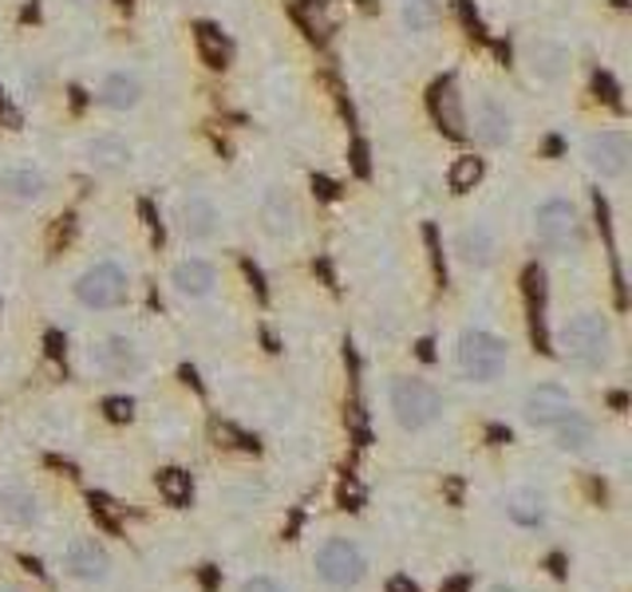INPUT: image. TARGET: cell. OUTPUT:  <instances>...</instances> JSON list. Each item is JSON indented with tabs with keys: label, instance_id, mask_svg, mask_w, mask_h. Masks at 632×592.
<instances>
[{
	"label": "cell",
	"instance_id": "cell-1",
	"mask_svg": "<svg viewBox=\"0 0 632 592\" xmlns=\"http://www.w3.org/2000/svg\"><path fill=\"white\" fill-rule=\"evenodd\" d=\"M561 359L578 371H601L613 359V328L601 313H578L558 333Z\"/></svg>",
	"mask_w": 632,
	"mask_h": 592
},
{
	"label": "cell",
	"instance_id": "cell-2",
	"mask_svg": "<svg viewBox=\"0 0 632 592\" xmlns=\"http://www.w3.org/2000/svg\"><path fill=\"white\" fill-rule=\"evenodd\" d=\"M533 237L546 253L553 257H569V253H581L585 245V222H581V210L569 202V197H546L542 206L533 210Z\"/></svg>",
	"mask_w": 632,
	"mask_h": 592
},
{
	"label": "cell",
	"instance_id": "cell-3",
	"mask_svg": "<svg viewBox=\"0 0 632 592\" xmlns=\"http://www.w3.org/2000/svg\"><path fill=\"white\" fill-rule=\"evenodd\" d=\"M388 404L391 415L404 431H427L435 419L442 415V399L427 379L419 376H396L388 387Z\"/></svg>",
	"mask_w": 632,
	"mask_h": 592
},
{
	"label": "cell",
	"instance_id": "cell-4",
	"mask_svg": "<svg viewBox=\"0 0 632 592\" xmlns=\"http://www.w3.org/2000/svg\"><path fill=\"white\" fill-rule=\"evenodd\" d=\"M72 293L88 313H111V308L126 305V296H131V277H126V269L115 265V261H95V265H88V269L80 273Z\"/></svg>",
	"mask_w": 632,
	"mask_h": 592
},
{
	"label": "cell",
	"instance_id": "cell-5",
	"mask_svg": "<svg viewBox=\"0 0 632 592\" xmlns=\"http://www.w3.org/2000/svg\"><path fill=\"white\" fill-rule=\"evenodd\" d=\"M506 364H510V348L502 336L487 333V328H470L459 340V371L470 384H495L502 379Z\"/></svg>",
	"mask_w": 632,
	"mask_h": 592
},
{
	"label": "cell",
	"instance_id": "cell-6",
	"mask_svg": "<svg viewBox=\"0 0 632 592\" xmlns=\"http://www.w3.org/2000/svg\"><path fill=\"white\" fill-rule=\"evenodd\" d=\"M313 569L328 589H353L368 576V553L348 538H328L313 553Z\"/></svg>",
	"mask_w": 632,
	"mask_h": 592
},
{
	"label": "cell",
	"instance_id": "cell-7",
	"mask_svg": "<svg viewBox=\"0 0 632 592\" xmlns=\"http://www.w3.org/2000/svg\"><path fill=\"white\" fill-rule=\"evenodd\" d=\"M522 63H526V72H530V80L546 83V88H558V83H565L569 72H573V52H569L561 40L538 37V40H526Z\"/></svg>",
	"mask_w": 632,
	"mask_h": 592
},
{
	"label": "cell",
	"instance_id": "cell-8",
	"mask_svg": "<svg viewBox=\"0 0 632 592\" xmlns=\"http://www.w3.org/2000/svg\"><path fill=\"white\" fill-rule=\"evenodd\" d=\"M629 159H632V146H629V135H624V131H597V135H589L585 162L597 178H605V182L624 178Z\"/></svg>",
	"mask_w": 632,
	"mask_h": 592
},
{
	"label": "cell",
	"instance_id": "cell-9",
	"mask_svg": "<svg viewBox=\"0 0 632 592\" xmlns=\"http://www.w3.org/2000/svg\"><path fill=\"white\" fill-rule=\"evenodd\" d=\"M573 411H578V399L561 384H538L522 404L526 422H530V427H542V431H553V427H558L561 419H569Z\"/></svg>",
	"mask_w": 632,
	"mask_h": 592
},
{
	"label": "cell",
	"instance_id": "cell-10",
	"mask_svg": "<svg viewBox=\"0 0 632 592\" xmlns=\"http://www.w3.org/2000/svg\"><path fill=\"white\" fill-rule=\"evenodd\" d=\"M470 131L487 151H498V146L514 139V119H510V111L498 95H479V103L470 111Z\"/></svg>",
	"mask_w": 632,
	"mask_h": 592
},
{
	"label": "cell",
	"instance_id": "cell-11",
	"mask_svg": "<svg viewBox=\"0 0 632 592\" xmlns=\"http://www.w3.org/2000/svg\"><path fill=\"white\" fill-rule=\"evenodd\" d=\"M60 569H63L68 576H75V581L95 584V581H108L111 557H108V549L95 545L91 538H75V541H68V545H63Z\"/></svg>",
	"mask_w": 632,
	"mask_h": 592
},
{
	"label": "cell",
	"instance_id": "cell-12",
	"mask_svg": "<svg viewBox=\"0 0 632 592\" xmlns=\"http://www.w3.org/2000/svg\"><path fill=\"white\" fill-rule=\"evenodd\" d=\"M222 229V214L206 194H186L179 202V234L186 242H210Z\"/></svg>",
	"mask_w": 632,
	"mask_h": 592
},
{
	"label": "cell",
	"instance_id": "cell-13",
	"mask_svg": "<svg viewBox=\"0 0 632 592\" xmlns=\"http://www.w3.org/2000/svg\"><path fill=\"white\" fill-rule=\"evenodd\" d=\"M455 257L467 265V269H490L498 261V237L490 225L475 222V225H462L459 234H455Z\"/></svg>",
	"mask_w": 632,
	"mask_h": 592
},
{
	"label": "cell",
	"instance_id": "cell-14",
	"mask_svg": "<svg viewBox=\"0 0 632 592\" xmlns=\"http://www.w3.org/2000/svg\"><path fill=\"white\" fill-rule=\"evenodd\" d=\"M502 510H506V518H510V525H518V530H542L546 518H550L546 493L530 490V486H514V490L506 493Z\"/></svg>",
	"mask_w": 632,
	"mask_h": 592
},
{
	"label": "cell",
	"instance_id": "cell-15",
	"mask_svg": "<svg viewBox=\"0 0 632 592\" xmlns=\"http://www.w3.org/2000/svg\"><path fill=\"white\" fill-rule=\"evenodd\" d=\"M91 364L103 371V376H131V371H139V348L131 340H123V336H108V340L91 344Z\"/></svg>",
	"mask_w": 632,
	"mask_h": 592
},
{
	"label": "cell",
	"instance_id": "cell-16",
	"mask_svg": "<svg viewBox=\"0 0 632 592\" xmlns=\"http://www.w3.org/2000/svg\"><path fill=\"white\" fill-rule=\"evenodd\" d=\"M171 285H174V293L186 296V300H202V296H210L217 288V269L202 257H186L174 265Z\"/></svg>",
	"mask_w": 632,
	"mask_h": 592
},
{
	"label": "cell",
	"instance_id": "cell-17",
	"mask_svg": "<svg viewBox=\"0 0 632 592\" xmlns=\"http://www.w3.org/2000/svg\"><path fill=\"white\" fill-rule=\"evenodd\" d=\"M83 154H88L91 171H100V174H123L126 166H131V159H135L131 143L119 135H95Z\"/></svg>",
	"mask_w": 632,
	"mask_h": 592
},
{
	"label": "cell",
	"instance_id": "cell-18",
	"mask_svg": "<svg viewBox=\"0 0 632 592\" xmlns=\"http://www.w3.org/2000/svg\"><path fill=\"white\" fill-rule=\"evenodd\" d=\"M100 103L111 111H135L139 103H143V83H139V75L131 72H108L100 80Z\"/></svg>",
	"mask_w": 632,
	"mask_h": 592
},
{
	"label": "cell",
	"instance_id": "cell-19",
	"mask_svg": "<svg viewBox=\"0 0 632 592\" xmlns=\"http://www.w3.org/2000/svg\"><path fill=\"white\" fill-rule=\"evenodd\" d=\"M0 194L32 206V202L48 197V178L32 166H12V171H0Z\"/></svg>",
	"mask_w": 632,
	"mask_h": 592
},
{
	"label": "cell",
	"instance_id": "cell-20",
	"mask_svg": "<svg viewBox=\"0 0 632 592\" xmlns=\"http://www.w3.org/2000/svg\"><path fill=\"white\" fill-rule=\"evenodd\" d=\"M262 225L269 237H293L297 234V210L281 190H269L262 202Z\"/></svg>",
	"mask_w": 632,
	"mask_h": 592
},
{
	"label": "cell",
	"instance_id": "cell-21",
	"mask_svg": "<svg viewBox=\"0 0 632 592\" xmlns=\"http://www.w3.org/2000/svg\"><path fill=\"white\" fill-rule=\"evenodd\" d=\"M553 442H558V450H565V455H585V450L593 447V422L573 411L569 419H561L558 427H553Z\"/></svg>",
	"mask_w": 632,
	"mask_h": 592
},
{
	"label": "cell",
	"instance_id": "cell-22",
	"mask_svg": "<svg viewBox=\"0 0 632 592\" xmlns=\"http://www.w3.org/2000/svg\"><path fill=\"white\" fill-rule=\"evenodd\" d=\"M40 506H37V493H28L24 486H9V490H0V518L17 521V525H28V521H37Z\"/></svg>",
	"mask_w": 632,
	"mask_h": 592
},
{
	"label": "cell",
	"instance_id": "cell-23",
	"mask_svg": "<svg viewBox=\"0 0 632 592\" xmlns=\"http://www.w3.org/2000/svg\"><path fill=\"white\" fill-rule=\"evenodd\" d=\"M435 115L442 119V126L451 131V135H462V115H459V95H455V88L447 83V88L435 91Z\"/></svg>",
	"mask_w": 632,
	"mask_h": 592
},
{
	"label": "cell",
	"instance_id": "cell-24",
	"mask_svg": "<svg viewBox=\"0 0 632 592\" xmlns=\"http://www.w3.org/2000/svg\"><path fill=\"white\" fill-rule=\"evenodd\" d=\"M198 48H202V60L210 63V68H222V63L230 60V48H226V40H222V32H217L214 24H198Z\"/></svg>",
	"mask_w": 632,
	"mask_h": 592
},
{
	"label": "cell",
	"instance_id": "cell-25",
	"mask_svg": "<svg viewBox=\"0 0 632 592\" xmlns=\"http://www.w3.org/2000/svg\"><path fill=\"white\" fill-rule=\"evenodd\" d=\"M482 178V159H475V154H467V159H455L451 166V190H470L475 182Z\"/></svg>",
	"mask_w": 632,
	"mask_h": 592
},
{
	"label": "cell",
	"instance_id": "cell-26",
	"mask_svg": "<svg viewBox=\"0 0 632 592\" xmlns=\"http://www.w3.org/2000/svg\"><path fill=\"white\" fill-rule=\"evenodd\" d=\"M404 24L411 32H427L435 24V9L431 0H404Z\"/></svg>",
	"mask_w": 632,
	"mask_h": 592
},
{
	"label": "cell",
	"instance_id": "cell-27",
	"mask_svg": "<svg viewBox=\"0 0 632 592\" xmlns=\"http://www.w3.org/2000/svg\"><path fill=\"white\" fill-rule=\"evenodd\" d=\"M242 592H285V584H277L273 576H249L242 584Z\"/></svg>",
	"mask_w": 632,
	"mask_h": 592
},
{
	"label": "cell",
	"instance_id": "cell-28",
	"mask_svg": "<svg viewBox=\"0 0 632 592\" xmlns=\"http://www.w3.org/2000/svg\"><path fill=\"white\" fill-rule=\"evenodd\" d=\"M490 592H514V589H506V584H498V589H490Z\"/></svg>",
	"mask_w": 632,
	"mask_h": 592
},
{
	"label": "cell",
	"instance_id": "cell-29",
	"mask_svg": "<svg viewBox=\"0 0 632 592\" xmlns=\"http://www.w3.org/2000/svg\"><path fill=\"white\" fill-rule=\"evenodd\" d=\"M0 592H20V589H0Z\"/></svg>",
	"mask_w": 632,
	"mask_h": 592
}]
</instances>
